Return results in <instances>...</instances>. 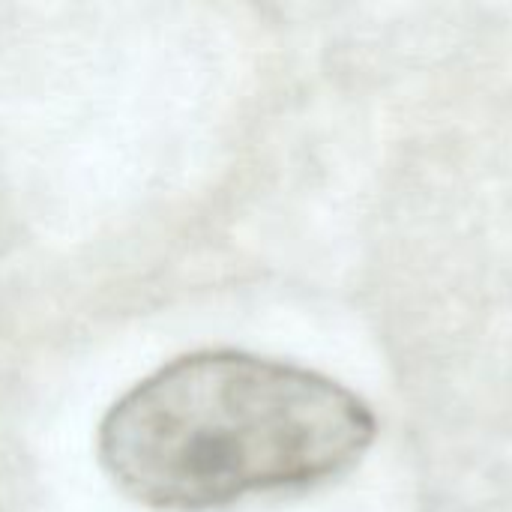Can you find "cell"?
<instances>
[{"mask_svg":"<svg viewBox=\"0 0 512 512\" xmlns=\"http://www.w3.org/2000/svg\"><path fill=\"white\" fill-rule=\"evenodd\" d=\"M375 417L342 384L237 351L177 357L99 426L108 477L153 510L201 512L351 468Z\"/></svg>","mask_w":512,"mask_h":512,"instance_id":"cell-1","label":"cell"}]
</instances>
